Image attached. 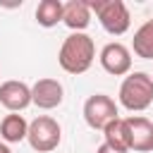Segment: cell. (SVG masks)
<instances>
[{
	"mask_svg": "<svg viewBox=\"0 0 153 153\" xmlns=\"http://www.w3.org/2000/svg\"><path fill=\"white\" fill-rule=\"evenodd\" d=\"M96 57V43L88 33H69L57 53V62L67 74H84Z\"/></svg>",
	"mask_w": 153,
	"mask_h": 153,
	"instance_id": "cell-1",
	"label": "cell"
},
{
	"mask_svg": "<svg viewBox=\"0 0 153 153\" xmlns=\"http://www.w3.org/2000/svg\"><path fill=\"white\" fill-rule=\"evenodd\" d=\"M120 103L131 112H141V110L151 108V103H153V76L146 74V72H134V74L124 76V81L120 86Z\"/></svg>",
	"mask_w": 153,
	"mask_h": 153,
	"instance_id": "cell-2",
	"label": "cell"
},
{
	"mask_svg": "<svg viewBox=\"0 0 153 153\" xmlns=\"http://www.w3.org/2000/svg\"><path fill=\"white\" fill-rule=\"evenodd\" d=\"M88 10L98 17L100 26L112 36H122L131 24L129 10L122 0H88Z\"/></svg>",
	"mask_w": 153,
	"mask_h": 153,
	"instance_id": "cell-3",
	"label": "cell"
},
{
	"mask_svg": "<svg viewBox=\"0 0 153 153\" xmlns=\"http://www.w3.org/2000/svg\"><path fill=\"white\" fill-rule=\"evenodd\" d=\"M26 139L31 143L33 151L38 153H50L60 146V139H62V129L57 124V120L48 117V115H38L31 124H29V131H26Z\"/></svg>",
	"mask_w": 153,
	"mask_h": 153,
	"instance_id": "cell-4",
	"label": "cell"
},
{
	"mask_svg": "<svg viewBox=\"0 0 153 153\" xmlns=\"http://www.w3.org/2000/svg\"><path fill=\"white\" fill-rule=\"evenodd\" d=\"M117 105L110 96L105 93H93L86 103H84V120L91 129H98L103 131L112 120H117Z\"/></svg>",
	"mask_w": 153,
	"mask_h": 153,
	"instance_id": "cell-5",
	"label": "cell"
},
{
	"mask_svg": "<svg viewBox=\"0 0 153 153\" xmlns=\"http://www.w3.org/2000/svg\"><path fill=\"white\" fill-rule=\"evenodd\" d=\"M124 127H127V146L129 151H139V153H148L153 151V122L146 117H124Z\"/></svg>",
	"mask_w": 153,
	"mask_h": 153,
	"instance_id": "cell-6",
	"label": "cell"
},
{
	"mask_svg": "<svg viewBox=\"0 0 153 153\" xmlns=\"http://www.w3.org/2000/svg\"><path fill=\"white\" fill-rule=\"evenodd\" d=\"M100 65H103V69L108 74H115V76L129 74V69H131V53L122 43H108L100 50Z\"/></svg>",
	"mask_w": 153,
	"mask_h": 153,
	"instance_id": "cell-7",
	"label": "cell"
},
{
	"mask_svg": "<svg viewBox=\"0 0 153 153\" xmlns=\"http://www.w3.org/2000/svg\"><path fill=\"white\" fill-rule=\"evenodd\" d=\"M65 88L57 79H38L31 86V103L41 110H53L62 103Z\"/></svg>",
	"mask_w": 153,
	"mask_h": 153,
	"instance_id": "cell-8",
	"label": "cell"
},
{
	"mask_svg": "<svg viewBox=\"0 0 153 153\" xmlns=\"http://www.w3.org/2000/svg\"><path fill=\"white\" fill-rule=\"evenodd\" d=\"M0 105H5L10 112H19L31 105V88L24 81H2L0 84Z\"/></svg>",
	"mask_w": 153,
	"mask_h": 153,
	"instance_id": "cell-9",
	"label": "cell"
},
{
	"mask_svg": "<svg viewBox=\"0 0 153 153\" xmlns=\"http://www.w3.org/2000/svg\"><path fill=\"white\" fill-rule=\"evenodd\" d=\"M62 22L72 29V33H84V29L91 24V10L86 0H69L62 7Z\"/></svg>",
	"mask_w": 153,
	"mask_h": 153,
	"instance_id": "cell-10",
	"label": "cell"
},
{
	"mask_svg": "<svg viewBox=\"0 0 153 153\" xmlns=\"http://www.w3.org/2000/svg\"><path fill=\"white\" fill-rule=\"evenodd\" d=\"M26 131H29V122L17 115V112H10L2 122H0V136L7 141V143H19L26 139Z\"/></svg>",
	"mask_w": 153,
	"mask_h": 153,
	"instance_id": "cell-11",
	"label": "cell"
},
{
	"mask_svg": "<svg viewBox=\"0 0 153 153\" xmlns=\"http://www.w3.org/2000/svg\"><path fill=\"white\" fill-rule=\"evenodd\" d=\"M131 48L141 60H153V19L143 22L136 29V33L131 38Z\"/></svg>",
	"mask_w": 153,
	"mask_h": 153,
	"instance_id": "cell-12",
	"label": "cell"
},
{
	"mask_svg": "<svg viewBox=\"0 0 153 153\" xmlns=\"http://www.w3.org/2000/svg\"><path fill=\"white\" fill-rule=\"evenodd\" d=\"M62 7H65V2H60V0H41L36 7V22L45 29L55 26L57 22H62Z\"/></svg>",
	"mask_w": 153,
	"mask_h": 153,
	"instance_id": "cell-13",
	"label": "cell"
},
{
	"mask_svg": "<svg viewBox=\"0 0 153 153\" xmlns=\"http://www.w3.org/2000/svg\"><path fill=\"white\" fill-rule=\"evenodd\" d=\"M103 136H105L103 143H108V146H112V148H117V151H127V153H129V146H127V127H124V120H122V117L112 120V122L103 129Z\"/></svg>",
	"mask_w": 153,
	"mask_h": 153,
	"instance_id": "cell-14",
	"label": "cell"
},
{
	"mask_svg": "<svg viewBox=\"0 0 153 153\" xmlns=\"http://www.w3.org/2000/svg\"><path fill=\"white\" fill-rule=\"evenodd\" d=\"M96 153H127V151H117V148H112V146H108V143H100Z\"/></svg>",
	"mask_w": 153,
	"mask_h": 153,
	"instance_id": "cell-15",
	"label": "cell"
},
{
	"mask_svg": "<svg viewBox=\"0 0 153 153\" xmlns=\"http://www.w3.org/2000/svg\"><path fill=\"white\" fill-rule=\"evenodd\" d=\"M0 153H12V151L7 148V143H0Z\"/></svg>",
	"mask_w": 153,
	"mask_h": 153,
	"instance_id": "cell-16",
	"label": "cell"
}]
</instances>
